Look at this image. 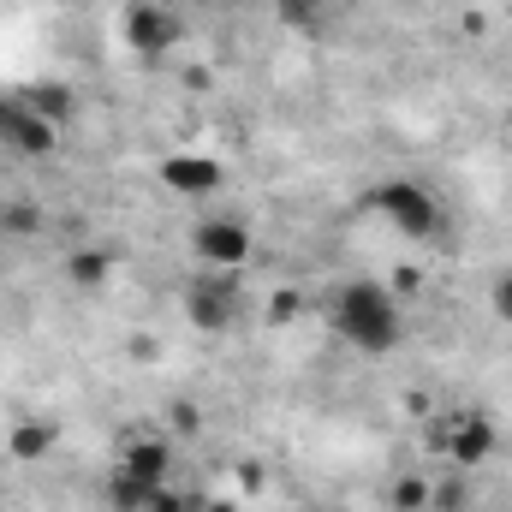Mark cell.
<instances>
[{
  "label": "cell",
  "instance_id": "1",
  "mask_svg": "<svg viewBox=\"0 0 512 512\" xmlns=\"http://www.w3.org/2000/svg\"><path fill=\"white\" fill-rule=\"evenodd\" d=\"M334 328H340V340H346L352 352H364V358L393 352L399 334H405V322H399V292H387L382 280H352V286H340V298H334Z\"/></svg>",
  "mask_w": 512,
  "mask_h": 512
},
{
  "label": "cell",
  "instance_id": "2",
  "mask_svg": "<svg viewBox=\"0 0 512 512\" xmlns=\"http://www.w3.org/2000/svg\"><path fill=\"white\" fill-rule=\"evenodd\" d=\"M376 209L387 215V227H399L405 239H435L441 233V203L417 179H387L376 191Z\"/></svg>",
  "mask_w": 512,
  "mask_h": 512
},
{
  "label": "cell",
  "instance_id": "3",
  "mask_svg": "<svg viewBox=\"0 0 512 512\" xmlns=\"http://www.w3.org/2000/svg\"><path fill=\"white\" fill-rule=\"evenodd\" d=\"M495 423L483 417V411H447L441 417V453L453 459V465H483L489 453H495Z\"/></svg>",
  "mask_w": 512,
  "mask_h": 512
},
{
  "label": "cell",
  "instance_id": "4",
  "mask_svg": "<svg viewBox=\"0 0 512 512\" xmlns=\"http://www.w3.org/2000/svg\"><path fill=\"white\" fill-rule=\"evenodd\" d=\"M126 42H131V54L161 60V54L179 42V18H173L161 0H131L126 6Z\"/></svg>",
  "mask_w": 512,
  "mask_h": 512
},
{
  "label": "cell",
  "instance_id": "5",
  "mask_svg": "<svg viewBox=\"0 0 512 512\" xmlns=\"http://www.w3.org/2000/svg\"><path fill=\"white\" fill-rule=\"evenodd\" d=\"M191 245L209 268H239V262H251V227L233 221V215H209V221H197Z\"/></svg>",
  "mask_w": 512,
  "mask_h": 512
},
{
  "label": "cell",
  "instance_id": "6",
  "mask_svg": "<svg viewBox=\"0 0 512 512\" xmlns=\"http://www.w3.org/2000/svg\"><path fill=\"white\" fill-rule=\"evenodd\" d=\"M161 185L173 197H209V191H221V161H209V155H167L161 161Z\"/></svg>",
  "mask_w": 512,
  "mask_h": 512
},
{
  "label": "cell",
  "instance_id": "7",
  "mask_svg": "<svg viewBox=\"0 0 512 512\" xmlns=\"http://www.w3.org/2000/svg\"><path fill=\"white\" fill-rule=\"evenodd\" d=\"M0 143H12L18 155H54L60 131L48 126L42 114H30L24 102H12V108H6V131H0Z\"/></svg>",
  "mask_w": 512,
  "mask_h": 512
},
{
  "label": "cell",
  "instance_id": "8",
  "mask_svg": "<svg viewBox=\"0 0 512 512\" xmlns=\"http://www.w3.org/2000/svg\"><path fill=\"white\" fill-rule=\"evenodd\" d=\"M18 102H24L30 114H42L48 126H60V120H72V114H78V96H72L66 84H36V90H24Z\"/></svg>",
  "mask_w": 512,
  "mask_h": 512
},
{
  "label": "cell",
  "instance_id": "9",
  "mask_svg": "<svg viewBox=\"0 0 512 512\" xmlns=\"http://www.w3.org/2000/svg\"><path fill=\"white\" fill-rule=\"evenodd\" d=\"M120 465H126L131 477H143V483H161L167 477V441H131Z\"/></svg>",
  "mask_w": 512,
  "mask_h": 512
},
{
  "label": "cell",
  "instance_id": "10",
  "mask_svg": "<svg viewBox=\"0 0 512 512\" xmlns=\"http://www.w3.org/2000/svg\"><path fill=\"white\" fill-rule=\"evenodd\" d=\"M108 495H114V507L120 512H149V501L161 495V483H143V477H131L126 465H120L114 483H108Z\"/></svg>",
  "mask_w": 512,
  "mask_h": 512
},
{
  "label": "cell",
  "instance_id": "11",
  "mask_svg": "<svg viewBox=\"0 0 512 512\" xmlns=\"http://www.w3.org/2000/svg\"><path fill=\"white\" fill-rule=\"evenodd\" d=\"M227 316H233V310H227V292H221V286H197V292H191V322H197V328H227Z\"/></svg>",
  "mask_w": 512,
  "mask_h": 512
},
{
  "label": "cell",
  "instance_id": "12",
  "mask_svg": "<svg viewBox=\"0 0 512 512\" xmlns=\"http://www.w3.org/2000/svg\"><path fill=\"white\" fill-rule=\"evenodd\" d=\"M6 447H12V459H42V453L54 447V429H48V423H12Z\"/></svg>",
  "mask_w": 512,
  "mask_h": 512
},
{
  "label": "cell",
  "instance_id": "13",
  "mask_svg": "<svg viewBox=\"0 0 512 512\" xmlns=\"http://www.w3.org/2000/svg\"><path fill=\"white\" fill-rule=\"evenodd\" d=\"M66 274H72L78 286H102V280L114 274V256L108 251H78L72 262H66Z\"/></svg>",
  "mask_w": 512,
  "mask_h": 512
},
{
  "label": "cell",
  "instance_id": "14",
  "mask_svg": "<svg viewBox=\"0 0 512 512\" xmlns=\"http://www.w3.org/2000/svg\"><path fill=\"white\" fill-rule=\"evenodd\" d=\"M393 507L423 512V507H429V483H423V477H405V483H393Z\"/></svg>",
  "mask_w": 512,
  "mask_h": 512
},
{
  "label": "cell",
  "instance_id": "15",
  "mask_svg": "<svg viewBox=\"0 0 512 512\" xmlns=\"http://www.w3.org/2000/svg\"><path fill=\"white\" fill-rule=\"evenodd\" d=\"M316 12H322V0H280V18H286L292 30H310Z\"/></svg>",
  "mask_w": 512,
  "mask_h": 512
},
{
  "label": "cell",
  "instance_id": "16",
  "mask_svg": "<svg viewBox=\"0 0 512 512\" xmlns=\"http://www.w3.org/2000/svg\"><path fill=\"white\" fill-rule=\"evenodd\" d=\"M6 227H12V233H36V227H42L36 203H6Z\"/></svg>",
  "mask_w": 512,
  "mask_h": 512
},
{
  "label": "cell",
  "instance_id": "17",
  "mask_svg": "<svg viewBox=\"0 0 512 512\" xmlns=\"http://www.w3.org/2000/svg\"><path fill=\"white\" fill-rule=\"evenodd\" d=\"M489 298H495V316H501V322H512V274H495Z\"/></svg>",
  "mask_w": 512,
  "mask_h": 512
},
{
  "label": "cell",
  "instance_id": "18",
  "mask_svg": "<svg viewBox=\"0 0 512 512\" xmlns=\"http://www.w3.org/2000/svg\"><path fill=\"white\" fill-rule=\"evenodd\" d=\"M435 507H441V512H459V507H465V489H459V483H441V489H435Z\"/></svg>",
  "mask_w": 512,
  "mask_h": 512
},
{
  "label": "cell",
  "instance_id": "19",
  "mask_svg": "<svg viewBox=\"0 0 512 512\" xmlns=\"http://www.w3.org/2000/svg\"><path fill=\"white\" fill-rule=\"evenodd\" d=\"M6 108H12V102H0V131H6Z\"/></svg>",
  "mask_w": 512,
  "mask_h": 512
},
{
  "label": "cell",
  "instance_id": "20",
  "mask_svg": "<svg viewBox=\"0 0 512 512\" xmlns=\"http://www.w3.org/2000/svg\"><path fill=\"white\" fill-rule=\"evenodd\" d=\"M310 512H340V507H310Z\"/></svg>",
  "mask_w": 512,
  "mask_h": 512
},
{
  "label": "cell",
  "instance_id": "21",
  "mask_svg": "<svg viewBox=\"0 0 512 512\" xmlns=\"http://www.w3.org/2000/svg\"><path fill=\"white\" fill-rule=\"evenodd\" d=\"M227 6H239V0H227Z\"/></svg>",
  "mask_w": 512,
  "mask_h": 512
}]
</instances>
